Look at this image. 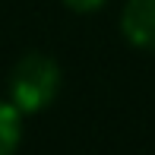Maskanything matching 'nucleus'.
Instances as JSON below:
<instances>
[{"label":"nucleus","mask_w":155,"mask_h":155,"mask_svg":"<svg viewBox=\"0 0 155 155\" xmlns=\"http://www.w3.org/2000/svg\"><path fill=\"white\" fill-rule=\"evenodd\" d=\"M63 73L60 63L51 54L32 51L10 70V82H6V98L16 104L22 114H41L54 104V98L60 95Z\"/></svg>","instance_id":"f257e3e1"},{"label":"nucleus","mask_w":155,"mask_h":155,"mask_svg":"<svg viewBox=\"0 0 155 155\" xmlns=\"http://www.w3.org/2000/svg\"><path fill=\"white\" fill-rule=\"evenodd\" d=\"M120 35L139 51H155V0H127L120 10Z\"/></svg>","instance_id":"f03ea898"},{"label":"nucleus","mask_w":155,"mask_h":155,"mask_svg":"<svg viewBox=\"0 0 155 155\" xmlns=\"http://www.w3.org/2000/svg\"><path fill=\"white\" fill-rule=\"evenodd\" d=\"M22 124H25V114L10 98H0V155L19 152V146H22Z\"/></svg>","instance_id":"7ed1b4c3"},{"label":"nucleus","mask_w":155,"mask_h":155,"mask_svg":"<svg viewBox=\"0 0 155 155\" xmlns=\"http://www.w3.org/2000/svg\"><path fill=\"white\" fill-rule=\"evenodd\" d=\"M108 0H63V6H70L73 13H98Z\"/></svg>","instance_id":"20e7f679"}]
</instances>
